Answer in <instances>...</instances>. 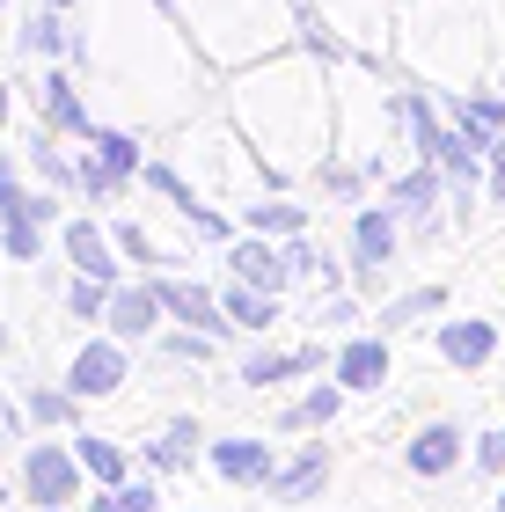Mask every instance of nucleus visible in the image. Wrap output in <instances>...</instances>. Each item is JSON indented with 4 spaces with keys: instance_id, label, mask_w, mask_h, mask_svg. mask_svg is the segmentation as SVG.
I'll return each instance as SVG.
<instances>
[{
    "instance_id": "25",
    "label": "nucleus",
    "mask_w": 505,
    "mask_h": 512,
    "mask_svg": "<svg viewBox=\"0 0 505 512\" xmlns=\"http://www.w3.org/2000/svg\"><path fill=\"white\" fill-rule=\"evenodd\" d=\"M198 454H205V425H198V417H176V425H169L162 439H147V469H154V476L191 469Z\"/></svg>"
},
{
    "instance_id": "34",
    "label": "nucleus",
    "mask_w": 505,
    "mask_h": 512,
    "mask_svg": "<svg viewBox=\"0 0 505 512\" xmlns=\"http://www.w3.org/2000/svg\"><path fill=\"white\" fill-rule=\"evenodd\" d=\"M66 315H74V322H103L110 315V286H103V278H88V271H74V286H66Z\"/></svg>"
},
{
    "instance_id": "28",
    "label": "nucleus",
    "mask_w": 505,
    "mask_h": 512,
    "mask_svg": "<svg viewBox=\"0 0 505 512\" xmlns=\"http://www.w3.org/2000/svg\"><path fill=\"white\" fill-rule=\"evenodd\" d=\"M454 461H462V432L454 425H425L410 439V476H447Z\"/></svg>"
},
{
    "instance_id": "6",
    "label": "nucleus",
    "mask_w": 505,
    "mask_h": 512,
    "mask_svg": "<svg viewBox=\"0 0 505 512\" xmlns=\"http://www.w3.org/2000/svg\"><path fill=\"white\" fill-rule=\"evenodd\" d=\"M301 44L330 59H381L396 52V0H308Z\"/></svg>"
},
{
    "instance_id": "1",
    "label": "nucleus",
    "mask_w": 505,
    "mask_h": 512,
    "mask_svg": "<svg viewBox=\"0 0 505 512\" xmlns=\"http://www.w3.org/2000/svg\"><path fill=\"white\" fill-rule=\"evenodd\" d=\"M66 66L81 74L96 118L132 125V132L169 139L183 118H198L205 103H220L213 66L183 37L169 0H88V15L74 22Z\"/></svg>"
},
{
    "instance_id": "33",
    "label": "nucleus",
    "mask_w": 505,
    "mask_h": 512,
    "mask_svg": "<svg viewBox=\"0 0 505 512\" xmlns=\"http://www.w3.org/2000/svg\"><path fill=\"white\" fill-rule=\"evenodd\" d=\"M154 352L176 359V366H205V359H213V337H205V330H183V322H169V330L154 337Z\"/></svg>"
},
{
    "instance_id": "18",
    "label": "nucleus",
    "mask_w": 505,
    "mask_h": 512,
    "mask_svg": "<svg viewBox=\"0 0 505 512\" xmlns=\"http://www.w3.org/2000/svg\"><path fill=\"white\" fill-rule=\"evenodd\" d=\"M323 366V344H286V352H249L242 359V388H279V381H301Z\"/></svg>"
},
{
    "instance_id": "26",
    "label": "nucleus",
    "mask_w": 505,
    "mask_h": 512,
    "mask_svg": "<svg viewBox=\"0 0 505 512\" xmlns=\"http://www.w3.org/2000/svg\"><path fill=\"white\" fill-rule=\"evenodd\" d=\"M323 476H330V454L323 447H301V454H293V461H279V469H271V483H264V491L271 498H308V491H323Z\"/></svg>"
},
{
    "instance_id": "4",
    "label": "nucleus",
    "mask_w": 505,
    "mask_h": 512,
    "mask_svg": "<svg viewBox=\"0 0 505 512\" xmlns=\"http://www.w3.org/2000/svg\"><path fill=\"white\" fill-rule=\"evenodd\" d=\"M169 161L191 176V191L213 198V205H249L271 183L264 154L249 147V132L235 118H227V103H205L198 118H183L169 132Z\"/></svg>"
},
{
    "instance_id": "23",
    "label": "nucleus",
    "mask_w": 505,
    "mask_h": 512,
    "mask_svg": "<svg viewBox=\"0 0 505 512\" xmlns=\"http://www.w3.org/2000/svg\"><path fill=\"white\" fill-rule=\"evenodd\" d=\"M330 374L344 381V395L381 388V381H388V344H381V337H352V344L337 352V366H330Z\"/></svg>"
},
{
    "instance_id": "8",
    "label": "nucleus",
    "mask_w": 505,
    "mask_h": 512,
    "mask_svg": "<svg viewBox=\"0 0 505 512\" xmlns=\"http://www.w3.org/2000/svg\"><path fill=\"white\" fill-rule=\"evenodd\" d=\"M81 483H88V469H81L74 447H59V439H30L22 447V498L37 512H74Z\"/></svg>"
},
{
    "instance_id": "11",
    "label": "nucleus",
    "mask_w": 505,
    "mask_h": 512,
    "mask_svg": "<svg viewBox=\"0 0 505 512\" xmlns=\"http://www.w3.org/2000/svg\"><path fill=\"white\" fill-rule=\"evenodd\" d=\"M154 293H162V308H169V322H183V330H205V337H235V322H227V308H220V293L205 286V278H183V271H154Z\"/></svg>"
},
{
    "instance_id": "41",
    "label": "nucleus",
    "mask_w": 505,
    "mask_h": 512,
    "mask_svg": "<svg viewBox=\"0 0 505 512\" xmlns=\"http://www.w3.org/2000/svg\"><path fill=\"white\" fill-rule=\"evenodd\" d=\"M8 344H15V330H8V322H0V352H8Z\"/></svg>"
},
{
    "instance_id": "17",
    "label": "nucleus",
    "mask_w": 505,
    "mask_h": 512,
    "mask_svg": "<svg viewBox=\"0 0 505 512\" xmlns=\"http://www.w3.org/2000/svg\"><path fill=\"white\" fill-rule=\"evenodd\" d=\"M432 344H440V359H447V366L476 374V366L498 352V322H484V315H469V322H440V330H432Z\"/></svg>"
},
{
    "instance_id": "15",
    "label": "nucleus",
    "mask_w": 505,
    "mask_h": 512,
    "mask_svg": "<svg viewBox=\"0 0 505 512\" xmlns=\"http://www.w3.org/2000/svg\"><path fill=\"white\" fill-rule=\"evenodd\" d=\"M227 278H242V286H264V293H286L293 286V264H286V249L271 242V235H242L227 242Z\"/></svg>"
},
{
    "instance_id": "42",
    "label": "nucleus",
    "mask_w": 505,
    "mask_h": 512,
    "mask_svg": "<svg viewBox=\"0 0 505 512\" xmlns=\"http://www.w3.org/2000/svg\"><path fill=\"white\" fill-rule=\"evenodd\" d=\"M498 512H505V491H498Z\"/></svg>"
},
{
    "instance_id": "14",
    "label": "nucleus",
    "mask_w": 505,
    "mask_h": 512,
    "mask_svg": "<svg viewBox=\"0 0 505 512\" xmlns=\"http://www.w3.org/2000/svg\"><path fill=\"white\" fill-rule=\"evenodd\" d=\"M396 235H403V213H396V205H366V213L352 220L359 286H381V264H396Z\"/></svg>"
},
{
    "instance_id": "40",
    "label": "nucleus",
    "mask_w": 505,
    "mask_h": 512,
    "mask_svg": "<svg viewBox=\"0 0 505 512\" xmlns=\"http://www.w3.org/2000/svg\"><path fill=\"white\" fill-rule=\"evenodd\" d=\"M44 8H59V15H74V8H88V0H44Z\"/></svg>"
},
{
    "instance_id": "39",
    "label": "nucleus",
    "mask_w": 505,
    "mask_h": 512,
    "mask_svg": "<svg viewBox=\"0 0 505 512\" xmlns=\"http://www.w3.org/2000/svg\"><path fill=\"white\" fill-rule=\"evenodd\" d=\"M484 191H491V205H505V154H491V169H484Z\"/></svg>"
},
{
    "instance_id": "32",
    "label": "nucleus",
    "mask_w": 505,
    "mask_h": 512,
    "mask_svg": "<svg viewBox=\"0 0 505 512\" xmlns=\"http://www.w3.org/2000/svg\"><path fill=\"white\" fill-rule=\"evenodd\" d=\"M337 403H344V381H323V388H308L301 403L286 410V432H308V425H330L337 417Z\"/></svg>"
},
{
    "instance_id": "5",
    "label": "nucleus",
    "mask_w": 505,
    "mask_h": 512,
    "mask_svg": "<svg viewBox=\"0 0 505 512\" xmlns=\"http://www.w3.org/2000/svg\"><path fill=\"white\" fill-rule=\"evenodd\" d=\"M396 59L418 81L469 88V74L484 66L476 0H396Z\"/></svg>"
},
{
    "instance_id": "38",
    "label": "nucleus",
    "mask_w": 505,
    "mask_h": 512,
    "mask_svg": "<svg viewBox=\"0 0 505 512\" xmlns=\"http://www.w3.org/2000/svg\"><path fill=\"white\" fill-rule=\"evenodd\" d=\"M476 461H484V469L498 476V469H505V432H491V439H476Z\"/></svg>"
},
{
    "instance_id": "22",
    "label": "nucleus",
    "mask_w": 505,
    "mask_h": 512,
    "mask_svg": "<svg viewBox=\"0 0 505 512\" xmlns=\"http://www.w3.org/2000/svg\"><path fill=\"white\" fill-rule=\"evenodd\" d=\"M15 44H22V59H44V66H52V59H66V52H74V22H66L59 8H44V0H37V8H30V22L15 30Z\"/></svg>"
},
{
    "instance_id": "36",
    "label": "nucleus",
    "mask_w": 505,
    "mask_h": 512,
    "mask_svg": "<svg viewBox=\"0 0 505 512\" xmlns=\"http://www.w3.org/2000/svg\"><path fill=\"white\" fill-rule=\"evenodd\" d=\"M286 264H293V278H315L323 293L337 286V271L323 264V256H315V242H308V235H293V242H286Z\"/></svg>"
},
{
    "instance_id": "7",
    "label": "nucleus",
    "mask_w": 505,
    "mask_h": 512,
    "mask_svg": "<svg viewBox=\"0 0 505 512\" xmlns=\"http://www.w3.org/2000/svg\"><path fill=\"white\" fill-rule=\"evenodd\" d=\"M66 213L59 191H30L15 169V154H0V249H8V264H37V249H44V227H52Z\"/></svg>"
},
{
    "instance_id": "13",
    "label": "nucleus",
    "mask_w": 505,
    "mask_h": 512,
    "mask_svg": "<svg viewBox=\"0 0 505 512\" xmlns=\"http://www.w3.org/2000/svg\"><path fill=\"white\" fill-rule=\"evenodd\" d=\"M59 249H66V264H74V271L103 278V286H118V278H125V249L96 220H59Z\"/></svg>"
},
{
    "instance_id": "21",
    "label": "nucleus",
    "mask_w": 505,
    "mask_h": 512,
    "mask_svg": "<svg viewBox=\"0 0 505 512\" xmlns=\"http://www.w3.org/2000/svg\"><path fill=\"white\" fill-rule=\"evenodd\" d=\"M388 205L410 213L418 227H440V161H425V169H410V176H388Z\"/></svg>"
},
{
    "instance_id": "27",
    "label": "nucleus",
    "mask_w": 505,
    "mask_h": 512,
    "mask_svg": "<svg viewBox=\"0 0 505 512\" xmlns=\"http://www.w3.org/2000/svg\"><path fill=\"white\" fill-rule=\"evenodd\" d=\"M220 308H227V322H235V330H271V322H279V293L227 278V286H220Z\"/></svg>"
},
{
    "instance_id": "29",
    "label": "nucleus",
    "mask_w": 505,
    "mask_h": 512,
    "mask_svg": "<svg viewBox=\"0 0 505 512\" xmlns=\"http://www.w3.org/2000/svg\"><path fill=\"white\" fill-rule=\"evenodd\" d=\"M74 454H81V469H88V483H96V491H103V483H125V476H132V454L118 447V439H103V432H81Z\"/></svg>"
},
{
    "instance_id": "24",
    "label": "nucleus",
    "mask_w": 505,
    "mask_h": 512,
    "mask_svg": "<svg viewBox=\"0 0 505 512\" xmlns=\"http://www.w3.org/2000/svg\"><path fill=\"white\" fill-rule=\"evenodd\" d=\"M22 154H30V176L44 183V191H81V169L66 161V147H59L52 125H37L30 139H22Z\"/></svg>"
},
{
    "instance_id": "9",
    "label": "nucleus",
    "mask_w": 505,
    "mask_h": 512,
    "mask_svg": "<svg viewBox=\"0 0 505 512\" xmlns=\"http://www.w3.org/2000/svg\"><path fill=\"white\" fill-rule=\"evenodd\" d=\"M37 125H52L59 139H88V125H96V103H88V88L74 66H44L37 74Z\"/></svg>"
},
{
    "instance_id": "35",
    "label": "nucleus",
    "mask_w": 505,
    "mask_h": 512,
    "mask_svg": "<svg viewBox=\"0 0 505 512\" xmlns=\"http://www.w3.org/2000/svg\"><path fill=\"white\" fill-rule=\"evenodd\" d=\"M440 286H418V293H403V300H388L381 308V330H403V322H418V315H440Z\"/></svg>"
},
{
    "instance_id": "30",
    "label": "nucleus",
    "mask_w": 505,
    "mask_h": 512,
    "mask_svg": "<svg viewBox=\"0 0 505 512\" xmlns=\"http://www.w3.org/2000/svg\"><path fill=\"white\" fill-rule=\"evenodd\" d=\"M154 505H162L154 469H147V476H125V483H103V491L88 498V512H154Z\"/></svg>"
},
{
    "instance_id": "20",
    "label": "nucleus",
    "mask_w": 505,
    "mask_h": 512,
    "mask_svg": "<svg viewBox=\"0 0 505 512\" xmlns=\"http://www.w3.org/2000/svg\"><path fill=\"white\" fill-rule=\"evenodd\" d=\"M454 125H462L484 154H505V96H484V88H462L454 96Z\"/></svg>"
},
{
    "instance_id": "2",
    "label": "nucleus",
    "mask_w": 505,
    "mask_h": 512,
    "mask_svg": "<svg viewBox=\"0 0 505 512\" xmlns=\"http://www.w3.org/2000/svg\"><path fill=\"white\" fill-rule=\"evenodd\" d=\"M330 52L315 44H286L242 74H220L227 118L249 132V147L264 154L271 183H301L330 161L337 147V88H330Z\"/></svg>"
},
{
    "instance_id": "12",
    "label": "nucleus",
    "mask_w": 505,
    "mask_h": 512,
    "mask_svg": "<svg viewBox=\"0 0 505 512\" xmlns=\"http://www.w3.org/2000/svg\"><path fill=\"white\" fill-rule=\"evenodd\" d=\"M125 352H132V344H118L110 330H103V337H88L81 352L66 359V388H74L81 403H103V395H118L125 374H132V359H125Z\"/></svg>"
},
{
    "instance_id": "31",
    "label": "nucleus",
    "mask_w": 505,
    "mask_h": 512,
    "mask_svg": "<svg viewBox=\"0 0 505 512\" xmlns=\"http://www.w3.org/2000/svg\"><path fill=\"white\" fill-rule=\"evenodd\" d=\"M74 410H81V395L74 388H30L22 395V417H30V425H44V432H59V425H74Z\"/></svg>"
},
{
    "instance_id": "3",
    "label": "nucleus",
    "mask_w": 505,
    "mask_h": 512,
    "mask_svg": "<svg viewBox=\"0 0 505 512\" xmlns=\"http://www.w3.org/2000/svg\"><path fill=\"white\" fill-rule=\"evenodd\" d=\"M169 15L183 22V37L198 44L213 74H242V66L301 44L308 30L301 0H169Z\"/></svg>"
},
{
    "instance_id": "16",
    "label": "nucleus",
    "mask_w": 505,
    "mask_h": 512,
    "mask_svg": "<svg viewBox=\"0 0 505 512\" xmlns=\"http://www.w3.org/2000/svg\"><path fill=\"white\" fill-rule=\"evenodd\" d=\"M205 461H213L220 483H242V491H264L271 469H279L271 439H213V447H205Z\"/></svg>"
},
{
    "instance_id": "10",
    "label": "nucleus",
    "mask_w": 505,
    "mask_h": 512,
    "mask_svg": "<svg viewBox=\"0 0 505 512\" xmlns=\"http://www.w3.org/2000/svg\"><path fill=\"white\" fill-rule=\"evenodd\" d=\"M103 330L118 337V344H154V337L169 330V308H162V293H154V278H118V286H110Z\"/></svg>"
},
{
    "instance_id": "43",
    "label": "nucleus",
    "mask_w": 505,
    "mask_h": 512,
    "mask_svg": "<svg viewBox=\"0 0 505 512\" xmlns=\"http://www.w3.org/2000/svg\"><path fill=\"white\" fill-rule=\"evenodd\" d=\"M0 264H8V249H0Z\"/></svg>"
},
{
    "instance_id": "37",
    "label": "nucleus",
    "mask_w": 505,
    "mask_h": 512,
    "mask_svg": "<svg viewBox=\"0 0 505 512\" xmlns=\"http://www.w3.org/2000/svg\"><path fill=\"white\" fill-rule=\"evenodd\" d=\"M315 322H323V330H344V322H359V308L344 293H330V300H315Z\"/></svg>"
},
{
    "instance_id": "19",
    "label": "nucleus",
    "mask_w": 505,
    "mask_h": 512,
    "mask_svg": "<svg viewBox=\"0 0 505 512\" xmlns=\"http://www.w3.org/2000/svg\"><path fill=\"white\" fill-rule=\"evenodd\" d=\"M242 227L249 235H271V242H293V235H308V205H293L286 191H257L242 205Z\"/></svg>"
}]
</instances>
